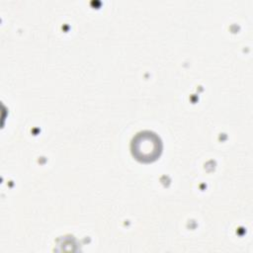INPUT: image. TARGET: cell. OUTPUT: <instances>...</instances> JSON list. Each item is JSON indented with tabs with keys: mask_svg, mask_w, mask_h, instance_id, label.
<instances>
[{
	"mask_svg": "<svg viewBox=\"0 0 253 253\" xmlns=\"http://www.w3.org/2000/svg\"><path fill=\"white\" fill-rule=\"evenodd\" d=\"M131 153L140 162L156 160L162 151V141L153 131L143 130L133 136L130 144Z\"/></svg>",
	"mask_w": 253,
	"mask_h": 253,
	"instance_id": "1",
	"label": "cell"
}]
</instances>
